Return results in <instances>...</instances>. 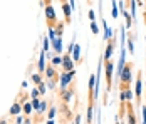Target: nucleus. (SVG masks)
Segmentation results:
<instances>
[{"label": "nucleus", "mask_w": 146, "mask_h": 124, "mask_svg": "<svg viewBox=\"0 0 146 124\" xmlns=\"http://www.w3.org/2000/svg\"><path fill=\"white\" fill-rule=\"evenodd\" d=\"M113 67H114V64L111 60H106V82H108V91L111 89V82H113Z\"/></svg>", "instance_id": "1"}, {"label": "nucleus", "mask_w": 146, "mask_h": 124, "mask_svg": "<svg viewBox=\"0 0 146 124\" xmlns=\"http://www.w3.org/2000/svg\"><path fill=\"white\" fill-rule=\"evenodd\" d=\"M119 77H121V82L124 84V86H128V84L131 82V67L129 66H124Z\"/></svg>", "instance_id": "2"}, {"label": "nucleus", "mask_w": 146, "mask_h": 124, "mask_svg": "<svg viewBox=\"0 0 146 124\" xmlns=\"http://www.w3.org/2000/svg\"><path fill=\"white\" fill-rule=\"evenodd\" d=\"M72 76H74V70H66V72L60 76V87H62V89H66V86L71 82Z\"/></svg>", "instance_id": "3"}, {"label": "nucleus", "mask_w": 146, "mask_h": 124, "mask_svg": "<svg viewBox=\"0 0 146 124\" xmlns=\"http://www.w3.org/2000/svg\"><path fill=\"white\" fill-rule=\"evenodd\" d=\"M45 14H47L49 22H52V25H54V24H56V12H54V7H52V5H47V7H45Z\"/></svg>", "instance_id": "4"}, {"label": "nucleus", "mask_w": 146, "mask_h": 124, "mask_svg": "<svg viewBox=\"0 0 146 124\" xmlns=\"http://www.w3.org/2000/svg\"><path fill=\"white\" fill-rule=\"evenodd\" d=\"M141 87H143V81H141V74H138V79H136V86H134V92H136V97H138V99L141 97Z\"/></svg>", "instance_id": "5"}, {"label": "nucleus", "mask_w": 146, "mask_h": 124, "mask_svg": "<svg viewBox=\"0 0 146 124\" xmlns=\"http://www.w3.org/2000/svg\"><path fill=\"white\" fill-rule=\"evenodd\" d=\"M62 66H64V70H72L74 64H72V60L69 59V55H66V57L62 59Z\"/></svg>", "instance_id": "6"}, {"label": "nucleus", "mask_w": 146, "mask_h": 124, "mask_svg": "<svg viewBox=\"0 0 146 124\" xmlns=\"http://www.w3.org/2000/svg\"><path fill=\"white\" fill-rule=\"evenodd\" d=\"M62 10H64V15H66L67 22H69V20H71V12H72V7H71V5H67L66 2H62Z\"/></svg>", "instance_id": "7"}, {"label": "nucleus", "mask_w": 146, "mask_h": 124, "mask_svg": "<svg viewBox=\"0 0 146 124\" xmlns=\"http://www.w3.org/2000/svg\"><path fill=\"white\" fill-rule=\"evenodd\" d=\"M113 49H114V45H113V42H109L108 45H106V52H104V60H109L111 59V54H113Z\"/></svg>", "instance_id": "8"}, {"label": "nucleus", "mask_w": 146, "mask_h": 124, "mask_svg": "<svg viewBox=\"0 0 146 124\" xmlns=\"http://www.w3.org/2000/svg\"><path fill=\"white\" fill-rule=\"evenodd\" d=\"M52 45H54V49H56L57 52H60V49H62V42H60L59 37H56V39L52 40Z\"/></svg>", "instance_id": "9"}, {"label": "nucleus", "mask_w": 146, "mask_h": 124, "mask_svg": "<svg viewBox=\"0 0 146 124\" xmlns=\"http://www.w3.org/2000/svg\"><path fill=\"white\" fill-rule=\"evenodd\" d=\"M72 52H74V60L77 62V60H79V57H81V47H79V45H74Z\"/></svg>", "instance_id": "10"}, {"label": "nucleus", "mask_w": 146, "mask_h": 124, "mask_svg": "<svg viewBox=\"0 0 146 124\" xmlns=\"http://www.w3.org/2000/svg\"><path fill=\"white\" fill-rule=\"evenodd\" d=\"M88 123H92V102H89V107H88V117H86Z\"/></svg>", "instance_id": "11"}, {"label": "nucleus", "mask_w": 146, "mask_h": 124, "mask_svg": "<svg viewBox=\"0 0 146 124\" xmlns=\"http://www.w3.org/2000/svg\"><path fill=\"white\" fill-rule=\"evenodd\" d=\"M40 104H42V102H39V99H37V97H34V102H32V107H34V109H40Z\"/></svg>", "instance_id": "12"}, {"label": "nucleus", "mask_w": 146, "mask_h": 124, "mask_svg": "<svg viewBox=\"0 0 146 124\" xmlns=\"http://www.w3.org/2000/svg\"><path fill=\"white\" fill-rule=\"evenodd\" d=\"M124 17H126V27H131V15L124 12Z\"/></svg>", "instance_id": "13"}, {"label": "nucleus", "mask_w": 146, "mask_h": 124, "mask_svg": "<svg viewBox=\"0 0 146 124\" xmlns=\"http://www.w3.org/2000/svg\"><path fill=\"white\" fill-rule=\"evenodd\" d=\"M128 116H129V119H128V121H129L131 124H134V123H136V117H134V112H133L131 109H129V114H128Z\"/></svg>", "instance_id": "14"}, {"label": "nucleus", "mask_w": 146, "mask_h": 124, "mask_svg": "<svg viewBox=\"0 0 146 124\" xmlns=\"http://www.w3.org/2000/svg\"><path fill=\"white\" fill-rule=\"evenodd\" d=\"M113 17L117 19V5H116V2H113Z\"/></svg>", "instance_id": "15"}, {"label": "nucleus", "mask_w": 146, "mask_h": 124, "mask_svg": "<svg viewBox=\"0 0 146 124\" xmlns=\"http://www.w3.org/2000/svg\"><path fill=\"white\" fill-rule=\"evenodd\" d=\"M44 67H45V64H44V54H42L40 55V60H39V69L44 70Z\"/></svg>", "instance_id": "16"}, {"label": "nucleus", "mask_w": 146, "mask_h": 124, "mask_svg": "<svg viewBox=\"0 0 146 124\" xmlns=\"http://www.w3.org/2000/svg\"><path fill=\"white\" fill-rule=\"evenodd\" d=\"M45 74H47V76H49L50 79H52V76H56V72H54V69H52V67H49V69H45Z\"/></svg>", "instance_id": "17"}, {"label": "nucleus", "mask_w": 146, "mask_h": 124, "mask_svg": "<svg viewBox=\"0 0 146 124\" xmlns=\"http://www.w3.org/2000/svg\"><path fill=\"white\" fill-rule=\"evenodd\" d=\"M91 30H92L94 34H99V29H98V25L94 24V20H92V24H91Z\"/></svg>", "instance_id": "18"}, {"label": "nucleus", "mask_w": 146, "mask_h": 124, "mask_svg": "<svg viewBox=\"0 0 146 124\" xmlns=\"http://www.w3.org/2000/svg\"><path fill=\"white\" fill-rule=\"evenodd\" d=\"M128 49H129V52H131V54L134 52V44H133V40H131V39L128 40Z\"/></svg>", "instance_id": "19"}, {"label": "nucleus", "mask_w": 146, "mask_h": 124, "mask_svg": "<svg viewBox=\"0 0 146 124\" xmlns=\"http://www.w3.org/2000/svg\"><path fill=\"white\" fill-rule=\"evenodd\" d=\"M49 39H50V40H54V39H56V32H54V29L50 27V30H49Z\"/></svg>", "instance_id": "20"}, {"label": "nucleus", "mask_w": 146, "mask_h": 124, "mask_svg": "<svg viewBox=\"0 0 146 124\" xmlns=\"http://www.w3.org/2000/svg\"><path fill=\"white\" fill-rule=\"evenodd\" d=\"M131 14H133V17L136 14V2H134V0H131Z\"/></svg>", "instance_id": "21"}, {"label": "nucleus", "mask_w": 146, "mask_h": 124, "mask_svg": "<svg viewBox=\"0 0 146 124\" xmlns=\"http://www.w3.org/2000/svg\"><path fill=\"white\" fill-rule=\"evenodd\" d=\"M32 81H34V82H39V84H40V76H39V74L32 76Z\"/></svg>", "instance_id": "22"}, {"label": "nucleus", "mask_w": 146, "mask_h": 124, "mask_svg": "<svg viewBox=\"0 0 146 124\" xmlns=\"http://www.w3.org/2000/svg\"><path fill=\"white\" fill-rule=\"evenodd\" d=\"M24 111H25V112L29 114L30 111H32V106H30V104H25V106H24Z\"/></svg>", "instance_id": "23"}, {"label": "nucleus", "mask_w": 146, "mask_h": 124, "mask_svg": "<svg viewBox=\"0 0 146 124\" xmlns=\"http://www.w3.org/2000/svg\"><path fill=\"white\" fill-rule=\"evenodd\" d=\"M54 114H56V109L52 107V109L49 111V117H50V121H52V117H54Z\"/></svg>", "instance_id": "24"}, {"label": "nucleus", "mask_w": 146, "mask_h": 124, "mask_svg": "<svg viewBox=\"0 0 146 124\" xmlns=\"http://www.w3.org/2000/svg\"><path fill=\"white\" fill-rule=\"evenodd\" d=\"M45 50H49V40H47V39L44 40V52Z\"/></svg>", "instance_id": "25"}, {"label": "nucleus", "mask_w": 146, "mask_h": 124, "mask_svg": "<svg viewBox=\"0 0 146 124\" xmlns=\"http://www.w3.org/2000/svg\"><path fill=\"white\" fill-rule=\"evenodd\" d=\"M19 111H20V107H19V106H17V104H15L14 107H12V112H14V114H17V112H19Z\"/></svg>", "instance_id": "26"}, {"label": "nucleus", "mask_w": 146, "mask_h": 124, "mask_svg": "<svg viewBox=\"0 0 146 124\" xmlns=\"http://www.w3.org/2000/svg\"><path fill=\"white\" fill-rule=\"evenodd\" d=\"M94 17H96V15H94V10H89V19L94 20Z\"/></svg>", "instance_id": "27"}, {"label": "nucleus", "mask_w": 146, "mask_h": 124, "mask_svg": "<svg viewBox=\"0 0 146 124\" xmlns=\"http://www.w3.org/2000/svg\"><path fill=\"white\" fill-rule=\"evenodd\" d=\"M39 96V91H37V89H34V91H32V97H37Z\"/></svg>", "instance_id": "28"}, {"label": "nucleus", "mask_w": 146, "mask_h": 124, "mask_svg": "<svg viewBox=\"0 0 146 124\" xmlns=\"http://www.w3.org/2000/svg\"><path fill=\"white\" fill-rule=\"evenodd\" d=\"M52 62H54V64H60V62H62V60H60V59H59V57H54V60H52Z\"/></svg>", "instance_id": "29"}, {"label": "nucleus", "mask_w": 146, "mask_h": 124, "mask_svg": "<svg viewBox=\"0 0 146 124\" xmlns=\"http://www.w3.org/2000/svg\"><path fill=\"white\" fill-rule=\"evenodd\" d=\"M143 123H146V107H143Z\"/></svg>", "instance_id": "30"}]
</instances>
